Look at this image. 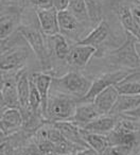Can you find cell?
Wrapping results in <instances>:
<instances>
[{
  "mask_svg": "<svg viewBox=\"0 0 140 155\" xmlns=\"http://www.w3.org/2000/svg\"><path fill=\"white\" fill-rule=\"evenodd\" d=\"M18 31L26 38L29 47L33 50L36 58H38L41 70L49 73L53 69L51 54L49 49V41L41 30V28L35 25H24L21 24L18 28Z\"/></svg>",
  "mask_w": 140,
  "mask_h": 155,
  "instance_id": "6da1fadb",
  "label": "cell"
},
{
  "mask_svg": "<svg viewBox=\"0 0 140 155\" xmlns=\"http://www.w3.org/2000/svg\"><path fill=\"white\" fill-rule=\"evenodd\" d=\"M93 81L77 70H70L62 77H55L52 80L51 91L64 94L76 98L78 101L85 97L89 91Z\"/></svg>",
  "mask_w": 140,
  "mask_h": 155,
  "instance_id": "7a4b0ae2",
  "label": "cell"
},
{
  "mask_svg": "<svg viewBox=\"0 0 140 155\" xmlns=\"http://www.w3.org/2000/svg\"><path fill=\"white\" fill-rule=\"evenodd\" d=\"M125 41L108 54V63L115 70L127 69L135 70L140 68V58L136 51L138 39L125 32Z\"/></svg>",
  "mask_w": 140,
  "mask_h": 155,
  "instance_id": "3957f363",
  "label": "cell"
},
{
  "mask_svg": "<svg viewBox=\"0 0 140 155\" xmlns=\"http://www.w3.org/2000/svg\"><path fill=\"white\" fill-rule=\"evenodd\" d=\"M78 103V100L71 96L50 91L46 121L51 123L70 121L74 116Z\"/></svg>",
  "mask_w": 140,
  "mask_h": 155,
  "instance_id": "277c9868",
  "label": "cell"
},
{
  "mask_svg": "<svg viewBox=\"0 0 140 155\" xmlns=\"http://www.w3.org/2000/svg\"><path fill=\"white\" fill-rule=\"evenodd\" d=\"M136 70V69H135ZM134 70H127V69H120V70H112L108 72L102 73L101 75L97 77L95 80L93 81V84L83 99H81L79 102H93L95 98L99 95L101 91L106 89L109 86H115L119 82L125 79L127 75Z\"/></svg>",
  "mask_w": 140,
  "mask_h": 155,
  "instance_id": "5b68a950",
  "label": "cell"
},
{
  "mask_svg": "<svg viewBox=\"0 0 140 155\" xmlns=\"http://www.w3.org/2000/svg\"><path fill=\"white\" fill-rule=\"evenodd\" d=\"M17 73L1 72V112L8 108L20 110L17 91Z\"/></svg>",
  "mask_w": 140,
  "mask_h": 155,
  "instance_id": "8992f818",
  "label": "cell"
},
{
  "mask_svg": "<svg viewBox=\"0 0 140 155\" xmlns=\"http://www.w3.org/2000/svg\"><path fill=\"white\" fill-rule=\"evenodd\" d=\"M58 27L60 34L64 35L69 41H76L74 44L82 39L81 36L87 28L69 10L58 12Z\"/></svg>",
  "mask_w": 140,
  "mask_h": 155,
  "instance_id": "52a82bcc",
  "label": "cell"
},
{
  "mask_svg": "<svg viewBox=\"0 0 140 155\" xmlns=\"http://www.w3.org/2000/svg\"><path fill=\"white\" fill-rule=\"evenodd\" d=\"M28 58V46L12 48L2 52L0 58L1 72H18L19 70L24 69Z\"/></svg>",
  "mask_w": 140,
  "mask_h": 155,
  "instance_id": "ba28073f",
  "label": "cell"
},
{
  "mask_svg": "<svg viewBox=\"0 0 140 155\" xmlns=\"http://www.w3.org/2000/svg\"><path fill=\"white\" fill-rule=\"evenodd\" d=\"M24 8L1 7L0 16V37L5 39L18 30L21 25V13Z\"/></svg>",
  "mask_w": 140,
  "mask_h": 155,
  "instance_id": "9c48e42d",
  "label": "cell"
},
{
  "mask_svg": "<svg viewBox=\"0 0 140 155\" xmlns=\"http://www.w3.org/2000/svg\"><path fill=\"white\" fill-rule=\"evenodd\" d=\"M97 53V48L88 45L74 44L71 45V50L69 52L66 64L72 70L80 71L88 65L90 58Z\"/></svg>",
  "mask_w": 140,
  "mask_h": 155,
  "instance_id": "30bf717a",
  "label": "cell"
},
{
  "mask_svg": "<svg viewBox=\"0 0 140 155\" xmlns=\"http://www.w3.org/2000/svg\"><path fill=\"white\" fill-rule=\"evenodd\" d=\"M24 127V116L19 108H8L1 112L0 129L1 138L8 137L21 131Z\"/></svg>",
  "mask_w": 140,
  "mask_h": 155,
  "instance_id": "8fae6325",
  "label": "cell"
},
{
  "mask_svg": "<svg viewBox=\"0 0 140 155\" xmlns=\"http://www.w3.org/2000/svg\"><path fill=\"white\" fill-rule=\"evenodd\" d=\"M38 26L46 36H53L60 33L58 27V11L51 7L48 9L35 10Z\"/></svg>",
  "mask_w": 140,
  "mask_h": 155,
  "instance_id": "7c38bea8",
  "label": "cell"
},
{
  "mask_svg": "<svg viewBox=\"0 0 140 155\" xmlns=\"http://www.w3.org/2000/svg\"><path fill=\"white\" fill-rule=\"evenodd\" d=\"M140 132L127 129L118 120L117 125L107 135L109 146H133L138 147L140 141H138Z\"/></svg>",
  "mask_w": 140,
  "mask_h": 155,
  "instance_id": "4fadbf2b",
  "label": "cell"
},
{
  "mask_svg": "<svg viewBox=\"0 0 140 155\" xmlns=\"http://www.w3.org/2000/svg\"><path fill=\"white\" fill-rule=\"evenodd\" d=\"M110 35V27L108 25V21L103 18L93 30L86 34L78 44L80 45H88L97 48V52L100 50V48L103 47L104 43L107 41V38Z\"/></svg>",
  "mask_w": 140,
  "mask_h": 155,
  "instance_id": "5bb4252c",
  "label": "cell"
},
{
  "mask_svg": "<svg viewBox=\"0 0 140 155\" xmlns=\"http://www.w3.org/2000/svg\"><path fill=\"white\" fill-rule=\"evenodd\" d=\"M31 79L33 82L35 83L38 91L39 95H41V115L46 120V114H47V106L48 101H49L50 97V91H51V85H52V77L50 73L44 72V71H39V72H33L31 73Z\"/></svg>",
  "mask_w": 140,
  "mask_h": 155,
  "instance_id": "9a60e30c",
  "label": "cell"
},
{
  "mask_svg": "<svg viewBox=\"0 0 140 155\" xmlns=\"http://www.w3.org/2000/svg\"><path fill=\"white\" fill-rule=\"evenodd\" d=\"M119 96H120V94L117 91L116 87L109 86L106 89H104L103 91H101L95 98L93 103L101 116L102 115H110L112 108L116 105Z\"/></svg>",
  "mask_w": 140,
  "mask_h": 155,
  "instance_id": "2e32d148",
  "label": "cell"
},
{
  "mask_svg": "<svg viewBox=\"0 0 140 155\" xmlns=\"http://www.w3.org/2000/svg\"><path fill=\"white\" fill-rule=\"evenodd\" d=\"M49 41V49L51 54L52 64L53 58L60 61V62L66 63L69 52L71 50V46L69 45V41L63 34L58 33L53 36H48Z\"/></svg>",
  "mask_w": 140,
  "mask_h": 155,
  "instance_id": "e0dca14e",
  "label": "cell"
},
{
  "mask_svg": "<svg viewBox=\"0 0 140 155\" xmlns=\"http://www.w3.org/2000/svg\"><path fill=\"white\" fill-rule=\"evenodd\" d=\"M118 122V117L112 115H102L98 117L90 123L85 125L84 127H81L84 131L89 133L101 134V135H108L112 130L116 127Z\"/></svg>",
  "mask_w": 140,
  "mask_h": 155,
  "instance_id": "ac0fdd59",
  "label": "cell"
},
{
  "mask_svg": "<svg viewBox=\"0 0 140 155\" xmlns=\"http://www.w3.org/2000/svg\"><path fill=\"white\" fill-rule=\"evenodd\" d=\"M100 116L93 102H79L73 118L70 121H73L80 127H84Z\"/></svg>",
  "mask_w": 140,
  "mask_h": 155,
  "instance_id": "d6986e66",
  "label": "cell"
},
{
  "mask_svg": "<svg viewBox=\"0 0 140 155\" xmlns=\"http://www.w3.org/2000/svg\"><path fill=\"white\" fill-rule=\"evenodd\" d=\"M64 135L66 139L73 142L74 144L81 147V148H88L87 143L84 141L81 133V127L73 121H60V122L53 123Z\"/></svg>",
  "mask_w": 140,
  "mask_h": 155,
  "instance_id": "ffe728a7",
  "label": "cell"
},
{
  "mask_svg": "<svg viewBox=\"0 0 140 155\" xmlns=\"http://www.w3.org/2000/svg\"><path fill=\"white\" fill-rule=\"evenodd\" d=\"M17 91L20 103V110H31L29 104L30 98V74L26 68L21 69L17 73Z\"/></svg>",
  "mask_w": 140,
  "mask_h": 155,
  "instance_id": "44dd1931",
  "label": "cell"
},
{
  "mask_svg": "<svg viewBox=\"0 0 140 155\" xmlns=\"http://www.w3.org/2000/svg\"><path fill=\"white\" fill-rule=\"evenodd\" d=\"M115 87L120 95H140V68L131 72Z\"/></svg>",
  "mask_w": 140,
  "mask_h": 155,
  "instance_id": "7402d4cb",
  "label": "cell"
},
{
  "mask_svg": "<svg viewBox=\"0 0 140 155\" xmlns=\"http://www.w3.org/2000/svg\"><path fill=\"white\" fill-rule=\"evenodd\" d=\"M140 106V95H120L112 108V116H120L136 110Z\"/></svg>",
  "mask_w": 140,
  "mask_h": 155,
  "instance_id": "603a6c76",
  "label": "cell"
},
{
  "mask_svg": "<svg viewBox=\"0 0 140 155\" xmlns=\"http://www.w3.org/2000/svg\"><path fill=\"white\" fill-rule=\"evenodd\" d=\"M118 17L125 32L132 34L138 39V41H140V28L134 19L131 8L127 5H122L119 8Z\"/></svg>",
  "mask_w": 140,
  "mask_h": 155,
  "instance_id": "cb8c5ba5",
  "label": "cell"
},
{
  "mask_svg": "<svg viewBox=\"0 0 140 155\" xmlns=\"http://www.w3.org/2000/svg\"><path fill=\"white\" fill-rule=\"evenodd\" d=\"M81 133H82V137L84 139V141L87 143L88 148L95 150L99 154L102 155L106 151V149L109 147L107 135L89 133V132L84 131L83 129H81Z\"/></svg>",
  "mask_w": 140,
  "mask_h": 155,
  "instance_id": "d4e9b609",
  "label": "cell"
},
{
  "mask_svg": "<svg viewBox=\"0 0 140 155\" xmlns=\"http://www.w3.org/2000/svg\"><path fill=\"white\" fill-rule=\"evenodd\" d=\"M68 10L86 27L91 26L85 0H70Z\"/></svg>",
  "mask_w": 140,
  "mask_h": 155,
  "instance_id": "484cf974",
  "label": "cell"
},
{
  "mask_svg": "<svg viewBox=\"0 0 140 155\" xmlns=\"http://www.w3.org/2000/svg\"><path fill=\"white\" fill-rule=\"evenodd\" d=\"M88 15L90 18L91 27L95 28L103 18H102V0H85Z\"/></svg>",
  "mask_w": 140,
  "mask_h": 155,
  "instance_id": "4316f807",
  "label": "cell"
},
{
  "mask_svg": "<svg viewBox=\"0 0 140 155\" xmlns=\"http://www.w3.org/2000/svg\"><path fill=\"white\" fill-rule=\"evenodd\" d=\"M33 140L36 143L38 151L41 155H56L55 153V146L52 141H50L49 139L45 137H41V136L34 134L32 136Z\"/></svg>",
  "mask_w": 140,
  "mask_h": 155,
  "instance_id": "83f0119b",
  "label": "cell"
},
{
  "mask_svg": "<svg viewBox=\"0 0 140 155\" xmlns=\"http://www.w3.org/2000/svg\"><path fill=\"white\" fill-rule=\"evenodd\" d=\"M135 148L133 146H109L102 155H133Z\"/></svg>",
  "mask_w": 140,
  "mask_h": 155,
  "instance_id": "f1b7e54d",
  "label": "cell"
},
{
  "mask_svg": "<svg viewBox=\"0 0 140 155\" xmlns=\"http://www.w3.org/2000/svg\"><path fill=\"white\" fill-rule=\"evenodd\" d=\"M0 154L1 155H17V150L13 144L10 142L7 137L1 138V144H0Z\"/></svg>",
  "mask_w": 140,
  "mask_h": 155,
  "instance_id": "f546056e",
  "label": "cell"
},
{
  "mask_svg": "<svg viewBox=\"0 0 140 155\" xmlns=\"http://www.w3.org/2000/svg\"><path fill=\"white\" fill-rule=\"evenodd\" d=\"M29 2L37 9H48L52 7V0H28Z\"/></svg>",
  "mask_w": 140,
  "mask_h": 155,
  "instance_id": "4dcf8cb0",
  "label": "cell"
},
{
  "mask_svg": "<svg viewBox=\"0 0 140 155\" xmlns=\"http://www.w3.org/2000/svg\"><path fill=\"white\" fill-rule=\"evenodd\" d=\"M1 7H16V8H24L26 5L27 0H0Z\"/></svg>",
  "mask_w": 140,
  "mask_h": 155,
  "instance_id": "1f68e13d",
  "label": "cell"
},
{
  "mask_svg": "<svg viewBox=\"0 0 140 155\" xmlns=\"http://www.w3.org/2000/svg\"><path fill=\"white\" fill-rule=\"evenodd\" d=\"M70 0H52V7L55 8L58 12L68 10Z\"/></svg>",
  "mask_w": 140,
  "mask_h": 155,
  "instance_id": "d6a6232c",
  "label": "cell"
},
{
  "mask_svg": "<svg viewBox=\"0 0 140 155\" xmlns=\"http://www.w3.org/2000/svg\"><path fill=\"white\" fill-rule=\"evenodd\" d=\"M132 10V14H133V17L135 19L136 24L139 26L140 28V8L138 5H134V7L131 8Z\"/></svg>",
  "mask_w": 140,
  "mask_h": 155,
  "instance_id": "836d02e7",
  "label": "cell"
},
{
  "mask_svg": "<svg viewBox=\"0 0 140 155\" xmlns=\"http://www.w3.org/2000/svg\"><path fill=\"white\" fill-rule=\"evenodd\" d=\"M76 155H101V154H99V153L96 152L95 150H93V149H90V148H85V149H83V150L79 151Z\"/></svg>",
  "mask_w": 140,
  "mask_h": 155,
  "instance_id": "e575fe53",
  "label": "cell"
},
{
  "mask_svg": "<svg viewBox=\"0 0 140 155\" xmlns=\"http://www.w3.org/2000/svg\"><path fill=\"white\" fill-rule=\"evenodd\" d=\"M122 115H127V116H131V117H134V118H137L140 120V106L136 110H132V112H129L126 114H122Z\"/></svg>",
  "mask_w": 140,
  "mask_h": 155,
  "instance_id": "d590c367",
  "label": "cell"
},
{
  "mask_svg": "<svg viewBox=\"0 0 140 155\" xmlns=\"http://www.w3.org/2000/svg\"><path fill=\"white\" fill-rule=\"evenodd\" d=\"M136 51H137L138 55L140 58V41H137V44H136Z\"/></svg>",
  "mask_w": 140,
  "mask_h": 155,
  "instance_id": "8d00e7d4",
  "label": "cell"
},
{
  "mask_svg": "<svg viewBox=\"0 0 140 155\" xmlns=\"http://www.w3.org/2000/svg\"><path fill=\"white\" fill-rule=\"evenodd\" d=\"M136 2H137V5H140V0H136Z\"/></svg>",
  "mask_w": 140,
  "mask_h": 155,
  "instance_id": "74e56055",
  "label": "cell"
},
{
  "mask_svg": "<svg viewBox=\"0 0 140 155\" xmlns=\"http://www.w3.org/2000/svg\"><path fill=\"white\" fill-rule=\"evenodd\" d=\"M137 148H138V151H139V153H140V142H139V144H138Z\"/></svg>",
  "mask_w": 140,
  "mask_h": 155,
  "instance_id": "f35d334b",
  "label": "cell"
},
{
  "mask_svg": "<svg viewBox=\"0 0 140 155\" xmlns=\"http://www.w3.org/2000/svg\"><path fill=\"white\" fill-rule=\"evenodd\" d=\"M62 155H76V154H62Z\"/></svg>",
  "mask_w": 140,
  "mask_h": 155,
  "instance_id": "ab89813d",
  "label": "cell"
},
{
  "mask_svg": "<svg viewBox=\"0 0 140 155\" xmlns=\"http://www.w3.org/2000/svg\"><path fill=\"white\" fill-rule=\"evenodd\" d=\"M138 7H139V8H140V5H138Z\"/></svg>",
  "mask_w": 140,
  "mask_h": 155,
  "instance_id": "60d3db41",
  "label": "cell"
}]
</instances>
